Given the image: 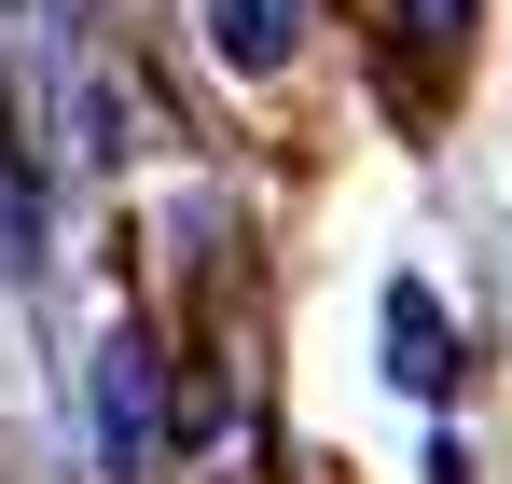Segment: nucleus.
Masks as SVG:
<instances>
[{
	"label": "nucleus",
	"instance_id": "obj_1",
	"mask_svg": "<svg viewBox=\"0 0 512 484\" xmlns=\"http://www.w3.org/2000/svg\"><path fill=\"white\" fill-rule=\"evenodd\" d=\"M97 443H111V471H153V457H167V388H153V346H97Z\"/></svg>",
	"mask_w": 512,
	"mask_h": 484
},
{
	"label": "nucleus",
	"instance_id": "obj_3",
	"mask_svg": "<svg viewBox=\"0 0 512 484\" xmlns=\"http://www.w3.org/2000/svg\"><path fill=\"white\" fill-rule=\"evenodd\" d=\"M208 42H222V70H291L305 56V0H222Z\"/></svg>",
	"mask_w": 512,
	"mask_h": 484
},
{
	"label": "nucleus",
	"instance_id": "obj_2",
	"mask_svg": "<svg viewBox=\"0 0 512 484\" xmlns=\"http://www.w3.org/2000/svg\"><path fill=\"white\" fill-rule=\"evenodd\" d=\"M388 388H416V402H443V388H457V332H443V305H429L416 277H402V291H388Z\"/></svg>",
	"mask_w": 512,
	"mask_h": 484
},
{
	"label": "nucleus",
	"instance_id": "obj_4",
	"mask_svg": "<svg viewBox=\"0 0 512 484\" xmlns=\"http://www.w3.org/2000/svg\"><path fill=\"white\" fill-rule=\"evenodd\" d=\"M402 28H416L429 56H457V42H471V0H402Z\"/></svg>",
	"mask_w": 512,
	"mask_h": 484
}]
</instances>
